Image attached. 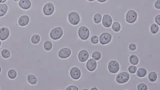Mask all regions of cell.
Masks as SVG:
<instances>
[{
    "instance_id": "1",
    "label": "cell",
    "mask_w": 160,
    "mask_h": 90,
    "mask_svg": "<svg viewBox=\"0 0 160 90\" xmlns=\"http://www.w3.org/2000/svg\"><path fill=\"white\" fill-rule=\"evenodd\" d=\"M12 1V0H9ZM32 7L29 9L30 22L28 27L38 31H49L56 27L58 20L55 15L50 16H45L43 13V7L48 2L52 3L55 6V12L61 17L67 19L71 12L79 13L84 8L87 0H30Z\"/></svg>"
},
{
    "instance_id": "2",
    "label": "cell",
    "mask_w": 160,
    "mask_h": 90,
    "mask_svg": "<svg viewBox=\"0 0 160 90\" xmlns=\"http://www.w3.org/2000/svg\"><path fill=\"white\" fill-rule=\"evenodd\" d=\"M63 36V29L61 27H56L53 28L49 32V37L53 41H57L61 39Z\"/></svg>"
},
{
    "instance_id": "3",
    "label": "cell",
    "mask_w": 160,
    "mask_h": 90,
    "mask_svg": "<svg viewBox=\"0 0 160 90\" xmlns=\"http://www.w3.org/2000/svg\"><path fill=\"white\" fill-rule=\"evenodd\" d=\"M130 74L128 72H121L117 73L116 81L119 84H125L129 82Z\"/></svg>"
},
{
    "instance_id": "4",
    "label": "cell",
    "mask_w": 160,
    "mask_h": 90,
    "mask_svg": "<svg viewBox=\"0 0 160 90\" xmlns=\"http://www.w3.org/2000/svg\"><path fill=\"white\" fill-rule=\"evenodd\" d=\"M78 34L80 39L86 41L90 38V30L87 26H82L78 28Z\"/></svg>"
},
{
    "instance_id": "5",
    "label": "cell",
    "mask_w": 160,
    "mask_h": 90,
    "mask_svg": "<svg viewBox=\"0 0 160 90\" xmlns=\"http://www.w3.org/2000/svg\"><path fill=\"white\" fill-rule=\"evenodd\" d=\"M68 22L72 26H78V25L81 22V17L80 15L76 12H71L68 16Z\"/></svg>"
},
{
    "instance_id": "6",
    "label": "cell",
    "mask_w": 160,
    "mask_h": 90,
    "mask_svg": "<svg viewBox=\"0 0 160 90\" xmlns=\"http://www.w3.org/2000/svg\"><path fill=\"white\" fill-rule=\"evenodd\" d=\"M125 19L127 23L129 24H133L136 23L138 19V14L134 9H130L127 12Z\"/></svg>"
},
{
    "instance_id": "7",
    "label": "cell",
    "mask_w": 160,
    "mask_h": 90,
    "mask_svg": "<svg viewBox=\"0 0 160 90\" xmlns=\"http://www.w3.org/2000/svg\"><path fill=\"white\" fill-rule=\"evenodd\" d=\"M108 71L113 74H117L119 72L120 65L119 62L115 59H112L108 62Z\"/></svg>"
},
{
    "instance_id": "8",
    "label": "cell",
    "mask_w": 160,
    "mask_h": 90,
    "mask_svg": "<svg viewBox=\"0 0 160 90\" xmlns=\"http://www.w3.org/2000/svg\"><path fill=\"white\" fill-rule=\"evenodd\" d=\"M113 39V36L112 33L109 32H103L99 35V42L103 46L108 45L112 42Z\"/></svg>"
},
{
    "instance_id": "9",
    "label": "cell",
    "mask_w": 160,
    "mask_h": 90,
    "mask_svg": "<svg viewBox=\"0 0 160 90\" xmlns=\"http://www.w3.org/2000/svg\"><path fill=\"white\" fill-rule=\"evenodd\" d=\"M72 53V52L71 49L68 47H64L59 49L58 52V56L61 59H68L71 56Z\"/></svg>"
},
{
    "instance_id": "10",
    "label": "cell",
    "mask_w": 160,
    "mask_h": 90,
    "mask_svg": "<svg viewBox=\"0 0 160 90\" xmlns=\"http://www.w3.org/2000/svg\"><path fill=\"white\" fill-rule=\"evenodd\" d=\"M69 75L74 80H79L82 77V71L78 67L73 66L69 69Z\"/></svg>"
},
{
    "instance_id": "11",
    "label": "cell",
    "mask_w": 160,
    "mask_h": 90,
    "mask_svg": "<svg viewBox=\"0 0 160 90\" xmlns=\"http://www.w3.org/2000/svg\"><path fill=\"white\" fill-rule=\"evenodd\" d=\"M55 12V6L54 5L51 3L48 2L46 3L43 7V13L46 16H50L53 14Z\"/></svg>"
},
{
    "instance_id": "12",
    "label": "cell",
    "mask_w": 160,
    "mask_h": 90,
    "mask_svg": "<svg viewBox=\"0 0 160 90\" xmlns=\"http://www.w3.org/2000/svg\"><path fill=\"white\" fill-rule=\"evenodd\" d=\"M113 18L112 17L110 16L109 14H104L102 16V26L106 28H111L112 24L113 23Z\"/></svg>"
},
{
    "instance_id": "13",
    "label": "cell",
    "mask_w": 160,
    "mask_h": 90,
    "mask_svg": "<svg viewBox=\"0 0 160 90\" xmlns=\"http://www.w3.org/2000/svg\"><path fill=\"white\" fill-rule=\"evenodd\" d=\"M98 67V62L93 59V58H90L88 59L86 62V68L89 72H94Z\"/></svg>"
},
{
    "instance_id": "14",
    "label": "cell",
    "mask_w": 160,
    "mask_h": 90,
    "mask_svg": "<svg viewBox=\"0 0 160 90\" xmlns=\"http://www.w3.org/2000/svg\"><path fill=\"white\" fill-rule=\"evenodd\" d=\"M89 58V53L86 49L80 50L78 53V59L82 63H86Z\"/></svg>"
},
{
    "instance_id": "15",
    "label": "cell",
    "mask_w": 160,
    "mask_h": 90,
    "mask_svg": "<svg viewBox=\"0 0 160 90\" xmlns=\"http://www.w3.org/2000/svg\"><path fill=\"white\" fill-rule=\"evenodd\" d=\"M10 36L9 29L7 27H2L0 28V40L2 42L6 41Z\"/></svg>"
},
{
    "instance_id": "16",
    "label": "cell",
    "mask_w": 160,
    "mask_h": 90,
    "mask_svg": "<svg viewBox=\"0 0 160 90\" xmlns=\"http://www.w3.org/2000/svg\"><path fill=\"white\" fill-rule=\"evenodd\" d=\"M30 22L29 17L27 15H23V16H20L18 19V25L20 27H26L29 24Z\"/></svg>"
},
{
    "instance_id": "17",
    "label": "cell",
    "mask_w": 160,
    "mask_h": 90,
    "mask_svg": "<svg viewBox=\"0 0 160 90\" xmlns=\"http://www.w3.org/2000/svg\"><path fill=\"white\" fill-rule=\"evenodd\" d=\"M27 81L30 85H32V86H33L34 90H36V84L38 83V78H37L36 75L32 74V73L28 74L27 76Z\"/></svg>"
},
{
    "instance_id": "18",
    "label": "cell",
    "mask_w": 160,
    "mask_h": 90,
    "mask_svg": "<svg viewBox=\"0 0 160 90\" xmlns=\"http://www.w3.org/2000/svg\"><path fill=\"white\" fill-rule=\"evenodd\" d=\"M18 6L23 10H28L32 7V2L30 0H19Z\"/></svg>"
},
{
    "instance_id": "19",
    "label": "cell",
    "mask_w": 160,
    "mask_h": 90,
    "mask_svg": "<svg viewBox=\"0 0 160 90\" xmlns=\"http://www.w3.org/2000/svg\"><path fill=\"white\" fill-rule=\"evenodd\" d=\"M148 78L149 81L152 83L155 82H160V77L158 76V74L155 72H149L148 75Z\"/></svg>"
},
{
    "instance_id": "20",
    "label": "cell",
    "mask_w": 160,
    "mask_h": 90,
    "mask_svg": "<svg viewBox=\"0 0 160 90\" xmlns=\"http://www.w3.org/2000/svg\"><path fill=\"white\" fill-rule=\"evenodd\" d=\"M8 77L12 80V90H13V80L16 79L18 76V72L15 69H10L8 70Z\"/></svg>"
},
{
    "instance_id": "21",
    "label": "cell",
    "mask_w": 160,
    "mask_h": 90,
    "mask_svg": "<svg viewBox=\"0 0 160 90\" xmlns=\"http://www.w3.org/2000/svg\"><path fill=\"white\" fill-rule=\"evenodd\" d=\"M136 75L138 78H146V77H148L147 76L148 72L144 68H138L137 69V72L136 73Z\"/></svg>"
},
{
    "instance_id": "22",
    "label": "cell",
    "mask_w": 160,
    "mask_h": 90,
    "mask_svg": "<svg viewBox=\"0 0 160 90\" xmlns=\"http://www.w3.org/2000/svg\"><path fill=\"white\" fill-rule=\"evenodd\" d=\"M139 62V57L136 54H132L130 55L129 57V62L131 65H133V66H138Z\"/></svg>"
},
{
    "instance_id": "23",
    "label": "cell",
    "mask_w": 160,
    "mask_h": 90,
    "mask_svg": "<svg viewBox=\"0 0 160 90\" xmlns=\"http://www.w3.org/2000/svg\"><path fill=\"white\" fill-rule=\"evenodd\" d=\"M8 12V6L6 3H0V18L6 16Z\"/></svg>"
},
{
    "instance_id": "24",
    "label": "cell",
    "mask_w": 160,
    "mask_h": 90,
    "mask_svg": "<svg viewBox=\"0 0 160 90\" xmlns=\"http://www.w3.org/2000/svg\"><path fill=\"white\" fill-rule=\"evenodd\" d=\"M111 28L113 30V32H116V33H118L122 30L121 23H120L119 22H113Z\"/></svg>"
},
{
    "instance_id": "25",
    "label": "cell",
    "mask_w": 160,
    "mask_h": 90,
    "mask_svg": "<svg viewBox=\"0 0 160 90\" xmlns=\"http://www.w3.org/2000/svg\"><path fill=\"white\" fill-rule=\"evenodd\" d=\"M43 49L47 52H49L53 49V43L52 42L49 41V40H47V41L45 42L43 44Z\"/></svg>"
},
{
    "instance_id": "26",
    "label": "cell",
    "mask_w": 160,
    "mask_h": 90,
    "mask_svg": "<svg viewBox=\"0 0 160 90\" xmlns=\"http://www.w3.org/2000/svg\"><path fill=\"white\" fill-rule=\"evenodd\" d=\"M0 54H1V56L5 59H9L10 57H11V52L9 51V50L8 49H3L2 51H1V53H0Z\"/></svg>"
},
{
    "instance_id": "27",
    "label": "cell",
    "mask_w": 160,
    "mask_h": 90,
    "mask_svg": "<svg viewBox=\"0 0 160 90\" xmlns=\"http://www.w3.org/2000/svg\"><path fill=\"white\" fill-rule=\"evenodd\" d=\"M159 29H160L159 26H158V25H157L156 23H152L149 27L150 32H151L152 34H154V35L158 33L159 32Z\"/></svg>"
},
{
    "instance_id": "28",
    "label": "cell",
    "mask_w": 160,
    "mask_h": 90,
    "mask_svg": "<svg viewBox=\"0 0 160 90\" xmlns=\"http://www.w3.org/2000/svg\"><path fill=\"white\" fill-rule=\"evenodd\" d=\"M40 41H41V37H40L39 35L38 34H33L31 37V42L34 44V45H37L38 44Z\"/></svg>"
},
{
    "instance_id": "29",
    "label": "cell",
    "mask_w": 160,
    "mask_h": 90,
    "mask_svg": "<svg viewBox=\"0 0 160 90\" xmlns=\"http://www.w3.org/2000/svg\"><path fill=\"white\" fill-rule=\"evenodd\" d=\"M102 15L99 13H96L93 17V21L96 24H99L102 22Z\"/></svg>"
},
{
    "instance_id": "30",
    "label": "cell",
    "mask_w": 160,
    "mask_h": 90,
    "mask_svg": "<svg viewBox=\"0 0 160 90\" xmlns=\"http://www.w3.org/2000/svg\"><path fill=\"white\" fill-rule=\"evenodd\" d=\"M91 58L96 60V61L98 62L102 58V53L99 51H95L92 53Z\"/></svg>"
},
{
    "instance_id": "31",
    "label": "cell",
    "mask_w": 160,
    "mask_h": 90,
    "mask_svg": "<svg viewBox=\"0 0 160 90\" xmlns=\"http://www.w3.org/2000/svg\"><path fill=\"white\" fill-rule=\"evenodd\" d=\"M137 90H148V86L145 83H139L137 85Z\"/></svg>"
},
{
    "instance_id": "32",
    "label": "cell",
    "mask_w": 160,
    "mask_h": 90,
    "mask_svg": "<svg viewBox=\"0 0 160 90\" xmlns=\"http://www.w3.org/2000/svg\"><path fill=\"white\" fill-rule=\"evenodd\" d=\"M90 40H91V43L94 45L98 44L99 43V36H93L92 37H90Z\"/></svg>"
},
{
    "instance_id": "33",
    "label": "cell",
    "mask_w": 160,
    "mask_h": 90,
    "mask_svg": "<svg viewBox=\"0 0 160 90\" xmlns=\"http://www.w3.org/2000/svg\"><path fill=\"white\" fill-rule=\"evenodd\" d=\"M66 90H79V88L75 85H70L66 88Z\"/></svg>"
},
{
    "instance_id": "34",
    "label": "cell",
    "mask_w": 160,
    "mask_h": 90,
    "mask_svg": "<svg viewBox=\"0 0 160 90\" xmlns=\"http://www.w3.org/2000/svg\"><path fill=\"white\" fill-rule=\"evenodd\" d=\"M154 22L155 23H156L158 26H160V14L156 15L154 18Z\"/></svg>"
},
{
    "instance_id": "35",
    "label": "cell",
    "mask_w": 160,
    "mask_h": 90,
    "mask_svg": "<svg viewBox=\"0 0 160 90\" xmlns=\"http://www.w3.org/2000/svg\"><path fill=\"white\" fill-rule=\"evenodd\" d=\"M154 7L156 9L160 10V0H156L154 3Z\"/></svg>"
},
{
    "instance_id": "36",
    "label": "cell",
    "mask_w": 160,
    "mask_h": 90,
    "mask_svg": "<svg viewBox=\"0 0 160 90\" xmlns=\"http://www.w3.org/2000/svg\"><path fill=\"white\" fill-rule=\"evenodd\" d=\"M97 1L100 3H105V2H106L108 0H97Z\"/></svg>"
},
{
    "instance_id": "37",
    "label": "cell",
    "mask_w": 160,
    "mask_h": 90,
    "mask_svg": "<svg viewBox=\"0 0 160 90\" xmlns=\"http://www.w3.org/2000/svg\"><path fill=\"white\" fill-rule=\"evenodd\" d=\"M90 90H99V89L97 87H92L91 88V89H90Z\"/></svg>"
},
{
    "instance_id": "38",
    "label": "cell",
    "mask_w": 160,
    "mask_h": 90,
    "mask_svg": "<svg viewBox=\"0 0 160 90\" xmlns=\"http://www.w3.org/2000/svg\"><path fill=\"white\" fill-rule=\"evenodd\" d=\"M8 0H0V3H5Z\"/></svg>"
},
{
    "instance_id": "39",
    "label": "cell",
    "mask_w": 160,
    "mask_h": 90,
    "mask_svg": "<svg viewBox=\"0 0 160 90\" xmlns=\"http://www.w3.org/2000/svg\"><path fill=\"white\" fill-rule=\"evenodd\" d=\"M88 2H94V1H96V0H88Z\"/></svg>"
},
{
    "instance_id": "40",
    "label": "cell",
    "mask_w": 160,
    "mask_h": 90,
    "mask_svg": "<svg viewBox=\"0 0 160 90\" xmlns=\"http://www.w3.org/2000/svg\"><path fill=\"white\" fill-rule=\"evenodd\" d=\"M2 68L1 66H0V73H2Z\"/></svg>"
},
{
    "instance_id": "41",
    "label": "cell",
    "mask_w": 160,
    "mask_h": 90,
    "mask_svg": "<svg viewBox=\"0 0 160 90\" xmlns=\"http://www.w3.org/2000/svg\"><path fill=\"white\" fill-rule=\"evenodd\" d=\"M2 42L1 41V40H0V47L2 46Z\"/></svg>"
}]
</instances>
